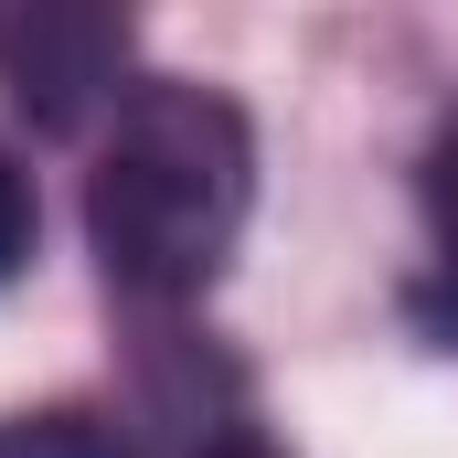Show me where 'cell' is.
I'll return each mask as SVG.
<instances>
[{
  "label": "cell",
  "mask_w": 458,
  "mask_h": 458,
  "mask_svg": "<svg viewBox=\"0 0 458 458\" xmlns=\"http://www.w3.org/2000/svg\"><path fill=\"white\" fill-rule=\"evenodd\" d=\"M427 225H437V277H448V299H458V128L427 149Z\"/></svg>",
  "instance_id": "277c9868"
},
{
  "label": "cell",
  "mask_w": 458,
  "mask_h": 458,
  "mask_svg": "<svg viewBox=\"0 0 458 458\" xmlns=\"http://www.w3.org/2000/svg\"><path fill=\"white\" fill-rule=\"evenodd\" d=\"M32 182H21V160L0 149V277H21V256H32Z\"/></svg>",
  "instance_id": "5b68a950"
},
{
  "label": "cell",
  "mask_w": 458,
  "mask_h": 458,
  "mask_svg": "<svg viewBox=\"0 0 458 458\" xmlns=\"http://www.w3.org/2000/svg\"><path fill=\"white\" fill-rule=\"evenodd\" d=\"M128 75V11L107 0H0V86L32 128H86L117 107Z\"/></svg>",
  "instance_id": "7a4b0ae2"
},
{
  "label": "cell",
  "mask_w": 458,
  "mask_h": 458,
  "mask_svg": "<svg viewBox=\"0 0 458 458\" xmlns=\"http://www.w3.org/2000/svg\"><path fill=\"white\" fill-rule=\"evenodd\" d=\"M256 214V128L234 97L149 75L128 86L86 171V245L117 299L182 310L225 277L234 234Z\"/></svg>",
  "instance_id": "6da1fadb"
},
{
  "label": "cell",
  "mask_w": 458,
  "mask_h": 458,
  "mask_svg": "<svg viewBox=\"0 0 458 458\" xmlns=\"http://www.w3.org/2000/svg\"><path fill=\"white\" fill-rule=\"evenodd\" d=\"M0 458H139V437L97 405H32V416H0Z\"/></svg>",
  "instance_id": "3957f363"
}]
</instances>
